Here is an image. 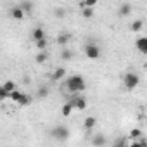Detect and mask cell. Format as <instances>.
I'll return each instance as SVG.
<instances>
[{"instance_id":"obj_1","label":"cell","mask_w":147,"mask_h":147,"mask_svg":"<svg viewBox=\"0 0 147 147\" xmlns=\"http://www.w3.org/2000/svg\"><path fill=\"white\" fill-rule=\"evenodd\" d=\"M66 88L71 94H78V92H85L87 88V82L82 75H71L66 76Z\"/></svg>"},{"instance_id":"obj_2","label":"cell","mask_w":147,"mask_h":147,"mask_svg":"<svg viewBox=\"0 0 147 147\" xmlns=\"http://www.w3.org/2000/svg\"><path fill=\"white\" fill-rule=\"evenodd\" d=\"M123 85H125V88L126 90H135L138 85H140V78H138V75H135V73H125L123 75Z\"/></svg>"},{"instance_id":"obj_3","label":"cell","mask_w":147,"mask_h":147,"mask_svg":"<svg viewBox=\"0 0 147 147\" xmlns=\"http://www.w3.org/2000/svg\"><path fill=\"white\" fill-rule=\"evenodd\" d=\"M50 135H52V138H55L57 142H66V140L69 138V128L64 126V125H57L55 128L50 130Z\"/></svg>"},{"instance_id":"obj_4","label":"cell","mask_w":147,"mask_h":147,"mask_svg":"<svg viewBox=\"0 0 147 147\" xmlns=\"http://www.w3.org/2000/svg\"><path fill=\"white\" fill-rule=\"evenodd\" d=\"M83 52H85V55H87L88 59H92V61H95V59L100 57V47H99L97 43H87V45L83 47Z\"/></svg>"},{"instance_id":"obj_5","label":"cell","mask_w":147,"mask_h":147,"mask_svg":"<svg viewBox=\"0 0 147 147\" xmlns=\"http://www.w3.org/2000/svg\"><path fill=\"white\" fill-rule=\"evenodd\" d=\"M69 100L73 102V106H75V109H76V111H83V109H87V99H85V97H82V95H76V97L69 99Z\"/></svg>"},{"instance_id":"obj_6","label":"cell","mask_w":147,"mask_h":147,"mask_svg":"<svg viewBox=\"0 0 147 147\" xmlns=\"http://www.w3.org/2000/svg\"><path fill=\"white\" fill-rule=\"evenodd\" d=\"M135 49H137L140 54L147 55V36H138V38L135 40Z\"/></svg>"},{"instance_id":"obj_7","label":"cell","mask_w":147,"mask_h":147,"mask_svg":"<svg viewBox=\"0 0 147 147\" xmlns=\"http://www.w3.org/2000/svg\"><path fill=\"white\" fill-rule=\"evenodd\" d=\"M9 14H11V18H12V19L21 21V19H24V14H26V12L23 11V7H21V5H14V7L11 9V12H9Z\"/></svg>"},{"instance_id":"obj_8","label":"cell","mask_w":147,"mask_h":147,"mask_svg":"<svg viewBox=\"0 0 147 147\" xmlns=\"http://www.w3.org/2000/svg\"><path fill=\"white\" fill-rule=\"evenodd\" d=\"M69 42H71V33H67V31L59 33V35H57V38H55V43H57V45H61V47H66Z\"/></svg>"},{"instance_id":"obj_9","label":"cell","mask_w":147,"mask_h":147,"mask_svg":"<svg viewBox=\"0 0 147 147\" xmlns=\"http://www.w3.org/2000/svg\"><path fill=\"white\" fill-rule=\"evenodd\" d=\"M67 76V71L64 69V67H57L54 73H52V82H61L62 78H66Z\"/></svg>"},{"instance_id":"obj_10","label":"cell","mask_w":147,"mask_h":147,"mask_svg":"<svg viewBox=\"0 0 147 147\" xmlns=\"http://www.w3.org/2000/svg\"><path fill=\"white\" fill-rule=\"evenodd\" d=\"M95 126H97V118H95V116H88V118L83 119V128H85V130L90 131V130H94Z\"/></svg>"},{"instance_id":"obj_11","label":"cell","mask_w":147,"mask_h":147,"mask_svg":"<svg viewBox=\"0 0 147 147\" xmlns=\"http://www.w3.org/2000/svg\"><path fill=\"white\" fill-rule=\"evenodd\" d=\"M73 111H75V106H73V102H71V100H67V102L61 107V114H62L64 118L71 116V114H73Z\"/></svg>"},{"instance_id":"obj_12","label":"cell","mask_w":147,"mask_h":147,"mask_svg":"<svg viewBox=\"0 0 147 147\" xmlns=\"http://www.w3.org/2000/svg\"><path fill=\"white\" fill-rule=\"evenodd\" d=\"M31 36H33V40H35V42H36V40H43V38H47V35H45V30H43L42 26L35 28V30H33V33H31Z\"/></svg>"},{"instance_id":"obj_13","label":"cell","mask_w":147,"mask_h":147,"mask_svg":"<svg viewBox=\"0 0 147 147\" xmlns=\"http://www.w3.org/2000/svg\"><path fill=\"white\" fill-rule=\"evenodd\" d=\"M92 144H94V145H97V147H102V145H106V144H107V140H106V137H104L102 133H97V135L92 138Z\"/></svg>"},{"instance_id":"obj_14","label":"cell","mask_w":147,"mask_h":147,"mask_svg":"<svg viewBox=\"0 0 147 147\" xmlns=\"http://www.w3.org/2000/svg\"><path fill=\"white\" fill-rule=\"evenodd\" d=\"M130 12H131V5H130V4H121V5H119V11H118V14H119L121 18H126V16H130Z\"/></svg>"},{"instance_id":"obj_15","label":"cell","mask_w":147,"mask_h":147,"mask_svg":"<svg viewBox=\"0 0 147 147\" xmlns=\"http://www.w3.org/2000/svg\"><path fill=\"white\" fill-rule=\"evenodd\" d=\"M142 28H144V21H142V19H135V21L130 24V30H131L133 33H140Z\"/></svg>"},{"instance_id":"obj_16","label":"cell","mask_w":147,"mask_h":147,"mask_svg":"<svg viewBox=\"0 0 147 147\" xmlns=\"http://www.w3.org/2000/svg\"><path fill=\"white\" fill-rule=\"evenodd\" d=\"M31 102H33V97L28 95V94H23V97H21V100L18 102V106H19V107H28Z\"/></svg>"},{"instance_id":"obj_17","label":"cell","mask_w":147,"mask_h":147,"mask_svg":"<svg viewBox=\"0 0 147 147\" xmlns=\"http://www.w3.org/2000/svg\"><path fill=\"white\" fill-rule=\"evenodd\" d=\"M82 18H85V19H90V18H94V7H82Z\"/></svg>"},{"instance_id":"obj_18","label":"cell","mask_w":147,"mask_h":147,"mask_svg":"<svg viewBox=\"0 0 147 147\" xmlns=\"http://www.w3.org/2000/svg\"><path fill=\"white\" fill-rule=\"evenodd\" d=\"M47 57H49L47 52H45V50H40V52L35 55V62H36V64H43V62H47Z\"/></svg>"},{"instance_id":"obj_19","label":"cell","mask_w":147,"mask_h":147,"mask_svg":"<svg viewBox=\"0 0 147 147\" xmlns=\"http://www.w3.org/2000/svg\"><path fill=\"white\" fill-rule=\"evenodd\" d=\"M23 94H24V92H21V90H18V88H16L14 92H11V97H9V99H11L12 102H16V104H18V102L21 100V97H23Z\"/></svg>"},{"instance_id":"obj_20","label":"cell","mask_w":147,"mask_h":147,"mask_svg":"<svg viewBox=\"0 0 147 147\" xmlns=\"http://www.w3.org/2000/svg\"><path fill=\"white\" fill-rule=\"evenodd\" d=\"M19 5H21V7H23V11H24V12H28V14L33 11V2H31V0H23Z\"/></svg>"},{"instance_id":"obj_21","label":"cell","mask_w":147,"mask_h":147,"mask_svg":"<svg viewBox=\"0 0 147 147\" xmlns=\"http://www.w3.org/2000/svg\"><path fill=\"white\" fill-rule=\"evenodd\" d=\"M2 87H4V88L9 92V94H11V92H14V90L18 88V87H16V83H14L12 80H7V82H4V85H2Z\"/></svg>"},{"instance_id":"obj_22","label":"cell","mask_w":147,"mask_h":147,"mask_svg":"<svg viewBox=\"0 0 147 147\" xmlns=\"http://www.w3.org/2000/svg\"><path fill=\"white\" fill-rule=\"evenodd\" d=\"M142 137V130L140 128H131L130 130V138L131 140H137V138H140Z\"/></svg>"},{"instance_id":"obj_23","label":"cell","mask_w":147,"mask_h":147,"mask_svg":"<svg viewBox=\"0 0 147 147\" xmlns=\"http://www.w3.org/2000/svg\"><path fill=\"white\" fill-rule=\"evenodd\" d=\"M61 59H62V61H71V59H73V52H71L69 49H64V50L61 52Z\"/></svg>"},{"instance_id":"obj_24","label":"cell","mask_w":147,"mask_h":147,"mask_svg":"<svg viewBox=\"0 0 147 147\" xmlns=\"http://www.w3.org/2000/svg\"><path fill=\"white\" fill-rule=\"evenodd\" d=\"M36 95L40 97V99H45V97H49V87H40L38 88V92H36Z\"/></svg>"},{"instance_id":"obj_25","label":"cell","mask_w":147,"mask_h":147,"mask_svg":"<svg viewBox=\"0 0 147 147\" xmlns=\"http://www.w3.org/2000/svg\"><path fill=\"white\" fill-rule=\"evenodd\" d=\"M99 4V0H82V7H95Z\"/></svg>"},{"instance_id":"obj_26","label":"cell","mask_w":147,"mask_h":147,"mask_svg":"<svg viewBox=\"0 0 147 147\" xmlns=\"http://www.w3.org/2000/svg\"><path fill=\"white\" fill-rule=\"evenodd\" d=\"M35 45H36V49H38V50H45L49 43H47V38H43V40H36V42H35Z\"/></svg>"},{"instance_id":"obj_27","label":"cell","mask_w":147,"mask_h":147,"mask_svg":"<svg viewBox=\"0 0 147 147\" xmlns=\"http://www.w3.org/2000/svg\"><path fill=\"white\" fill-rule=\"evenodd\" d=\"M54 16H55V18H59V19H61V18H64V16H66V9L57 7V9L54 11Z\"/></svg>"},{"instance_id":"obj_28","label":"cell","mask_w":147,"mask_h":147,"mask_svg":"<svg viewBox=\"0 0 147 147\" xmlns=\"http://www.w3.org/2000/svg\"><path fill=\"white\" fill-rule=\"evenodd\" d=\"M126 144H128V142H126L125 138H119V140H116V142H114V145H116V147H119V145H126Z\"/></svg>"}]
</instances>
